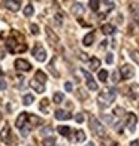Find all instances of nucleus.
Instances as JSON below:
<instances>
[{"label":"nucleus","instance_id":"1","mask_svg":"<svg viewBox=\"0 0 139 146\" xmlns=\"http://www.w3.org/2000/svg\"><path fill=\"white\" fill-rule=\"evenodd\" d=\"M117 97V90L115 88H105L100 94L97 97V102H99V106L100 108H108V106L115 100Z\"/></svg>","mask_w":139,"mask_h":146},{"label":"nucleus","instance_id":"2","mask_svg":"<svg viewBox=\"0 0 139 146\" xmlns=\"http://www.w3.org/2000/svg\"><path fill=\"white\" fill-rule=\"evenodd\" d=\"M90 128L97 137H103L105 136V127L102 125V122L99 121L97 118H90Z\"/></svg>","mask_w":139,"mask_h":146},{"label":"nucleus","instance_id":"3","mask_svg":"<svg viewBox=\"0 0 139 146\" xmlns=\"http://www.w3.org/2000/svg\"><path fill=\"white\" fill-rule=\"evenodd\" d=\"M120 73H121L123 79H130V78L135 76V69H133V66H130V64H124V66H121Z\"/></svg>","mask_w":139,"mask_h":146},{"label":"nucleus","instance_id":"4","mask_svg":"<svg viewBox=\"0 0 139 146\" xmlns=\"http://www.w3.org/2000/svg\"><path fill=\"white\" fill-rule=\"evenodd\" d=\"M33 57H35L37 61L42 63V61H45V60H46V51L42 48L41 45H36L35 49H33Z\"/></svg>","mask_w":139,"mask_h":146},{"label":"nucleus","instance_id":"5","mask_svg":"<svg viewBox=\"0 0 139 146\" xmlns=\"http://www.w3.org/2000/svg\"><path fill=\"white\" fill-rule=\"evenodd\" d=\"M15 69L23 70V72H29V70L31 69V64L27 61V60L18 58V60H15Z\"/></svg>","mask_w":139,"mask_h":146},{"label":"nucleus","instance_id":"6","mask_svg":"<svg viewBox=\"0 0 139 146\" xmlns=\"http://www.w3.org/2000/svg\"><path fill=\"white\" fill-rule=\"evenodd\" d=\"M136 122H138V116L135 115V113H129L127 115V121H126V127H129V130L133 133L135 131V125H136Z\"/></svg>","mask_w":139,"mask_h":146},{"label":"nucleus","instance_id":"7","mask_svg":"<svg viewBox=\"0 0 139 146\" xmlns=\"http://www.w3.org/2000/svg\"><path fill=\"white\" fill-rule=\"evenodd\" d=\"M54 115H55V119H58V121H69L72 118V115L67 110H55Z\"/></svg>","mask_w":139,"mask_h":146},{"label":"nucleus","instance_id":"8","mask_svg":"<svg viewBox=\"0 0 139 146\" xmlns=\"http://www.w3.org/2000/svg\"><path fill=\"white\" fill-rule=\"evenodd\" d=\"M9 137H12V134H11V128L8 127V125H6V127L2 130V133H0V139H2V142L8 143V145H11Z\"/></svg>","mask_w":139,"mask_h":146},{"label":"nucleus","instance_id":"9","mask_svg":"<svg viewBox=\"0 0 139 146\" xmlns=\"http://www.w3.org/2000/svg\"><path fill=\"white\" fill-rule=\"evenodd\" d=\"M3 5L9 11H12V12L19 11V6H21V3H19V2H14V0H6V2H3Z\"/></svg>","mask_w":139,"mask_h":146},{"label":"nucleus","instance_id":"10","mask_svg":"<svg viewBox=\"0 0 139 146\" xmlns=\"http://www.w3.org/2000/svg\"><path fill=\"white\" fill-rule=\"evenodd\" d=\"M27 116L29 113H25V112H23V113H19V116L17 118V121H15V125H17V128L21 130L24 125H25V121H27Z\"/></svg>","mask_w":139,"mask_h":146},{"label":"nucleus","instance_id":"11","mask_svg":"<svg viewBox=\"0 0 139 146\" xmlns=\"http://www.w3.org/2000/svg\"><path fill=\"white\" fill-rule=\"evenodd\" d=\"M30 87L35 90L36 92H43L45 91V87H43V84H41V82H37L36 79H31L30 81Z\"/></svg>","mask_w":139,"mask_h":146},{"label":"nucleus","instance_id":"12","mask_svg":"<svg viewBox=\"0 0 139 146\" xmlns=\"http://www.w3.org/2000/svg\"><path fill=\"white\" fill-rule=\"evenodd\" d=\"M72 12H74L75 17H81L84 14V6L82 3H74V6H72Z\"/></svg>","mask_w":139,"mask_h":146},{"label":"nucleus","instance_id":"13","mask_svg":"<svg viewBox=\"0 0 139 146\" xmlns=\"http://www.w3.org/2000/svg\"><path fill=\"white\" fill-rule=\"evenodd\" d=\"M45 31H46V36H48V39H49V42H51V43H57V42H58V36H57L49 27H46Z\"/></svg>","mask_w":139,"mask_h":146},{"label":"nucleus","instance_id":"14","mask_svg":"<svg viewBox=\"0 0 139 146\" xmlns=\"http://www.w3.org/2000/svg\"><path fill=\"white\" fill-rule=\"evenodd\" d=\"M93 40H94V33H87V35L84 36V39H82V43H84V46H90L91 43H93Z\"/></svg>","mask_w":139,"mask_h":146},{"label":"nucleus","instance_id":"15","mask_svg":"<svg viewBox=\"0 0 139 146\" xmlns=\"http://www.w3.org/2000/svg\"><path fill=\"white\" fill-rule=\"evenodd\" d=\"M17 43H18V42L14 40V39L11 37V39H8V40H6V48H8L11 52H15V51H17Z\"/></svg>","mask_w":139,"mask_h":146},{"label":"nucleus","instance_id":"16","mask_svg":"<svg viewBox=\"0 0 139 146\" xmlns=\"http://www.w3.org/2000/svg\"><path fill=\"white\" fill-rule=\"evenodd\" d=\"M102 31L105 33V35H112V33L115 31V27L111 24H103L102 25Z\"/></svg>","mask_w":139,"mask_h":146},{"label":"nucleus","instance_id":"17","mask_svg":"<svg viewBox=\"0 0 139 146\" xmlns=\"http://www.w3.org/2000/svg\"><path fill=\"white\" fill-rule=\"evenodd\" d=\"M130 96H132V98H138V96H139V85L138 84H133L130 87Z\"/></svg>","mask_w":139,"mask_h":146},{"label":"nucleus","instance_id":"18","mask_svg":"<svg viewBox=\"0 0 139 146\" xmlns=\"http://www.w3.org/2000/svg\"><path fill=\"white\" fill-rule=\"evenodd\" d=\"M27 119L31 122V125L35 127V125H39V124H42V119L39 118V116H35V115H29L27 116Z\"/></svg>","mask_w":139,"mask_h":146},{"label":"nucleus","instance_id":"19","mask_svg":"<svg viewBox=\"0 0 139 146\" xmlns=\"http://www.w3.org/2000/svg\"><path fill=\"white\" fill-rule=\"evenodd\" d=\"M36 81L41 82V84H45L46 82V75H45L42 70H37L36 72Z\"/></svg>","mask_w":139,"mask_h":146},{"label":"nucleus","instance_id":"20","mask_svg":"<svg viewBox=\"0 0 139 146\" xmlns=\"http://www.w3.org/2000/svg\"><path fill=\"white\" fill-rule=\"evenodd\" d=\"M100 66V60L99 58H91L90 60V70H97Z\"/></svg>","mask_w":139,"mask_h":146},{"label":"nucleus","instance_id":"21","mask_svg":"<svg viewBox=\"0 0 139 146\" xmlns=\"http://www.w3.org/2000/svg\"><path fill=\"white\" fill-rule=\"evenodd\" d=\"M102 119L105 122H106L108 125H114V116H112L111 113H103L102 115Z\"/></svg>","mask_w":139,"mask_h":146},{"label":"nucleus","instance_id":"22","mask_svg":"<svg viewBox=\"0 0 139 146\" xmlns=\"http://www.w3.org/2000/svg\"><path fill=\"white\" fill-rule=\"evenodd\" d=\"M42 143H43V146H54L55 145V137H52V136L45 137Z\"/></svg>","mask_w":139,"mask_h":146},{"label":"nucleus","instance_id":"23","mask_svg":"<svg viewBox=\"0 0 139 146\" xmlns=\"http://www.w3.org/2000/svg\"><path fill=\"white\" fill-rule=\"evenodd\" d=\"M52 100H54V103L60 104V103L64 100V96H63V92H54V97H52Z\"/></svg>","mask_w":139,"mask_h":146},{"label":"nucleus","instance_id":"24","mask_svg":"<svg viewBox=\"0 0 139 146\" xmlns=\"http://www.w3.org/2000/svg\"><path fill=\"white\" fill-rule=\"evenodd\" d=\"M57 130H58V133H60L61 136H69V133H70V128L67 127V125H60Z\"/></svg>","mask_w":139,"mask_h":146},{"label":"nucleus","instance_id":"25","mask_svg":"<svg viewBox=\"0 0 139 146\" xmlns=\"http://www.w3.org/2000/svg\"><path fill=\"white\" fill-rule=\"evenodd\" d=\"M33 102H35V97H33L31 94H25V96L23 97V103H24L25 106H29V104H31Z\"/></svg>","mask_w":139,"mask_h":146},{"label":"nucleus","instance_id":"26","mask_svg":"<svg viewBox=\"0 0 139 146\" xmlns=\"http://www.w3.org/2000/svg\"><path fill=\"white\" fill-rule=\"evenodd\" d=\"M130 9H132V15H133V18L139 23V6H138V5H133Z\"/></svg>","mask_w":139,"mask_h":146},{"label":"nucleus","instance_id":"27","mask_svg":"<svg viewBox=\"0 0 139 146\" xmlns=\"http://www.w3.org/2000/svg\"><path fill=\"white\" fill-rule=\"evenodd\" d=\"M52 131H54V130H52V127H49V125H48V127H43L42 130H41V134L43 136V137H46V136H51L52 134Z\"/></svg>","mask_w":139,"mask_h":146},{"label":"nucleus","instance_id":"28","mask_svg":"<svg viewBox=\"0 0 139 146\" xmlns=\"http://www.w3.org/2000/svg\"><path fill=\"white\" fill-rule=\"evenodd\" d=\"M124 113H126V112H124V109H123V108H115V109H114V112H112V116L121 118Z\"/></svg>","mask_w":139,"mask_h":146},{"label":"nucleus","instance_id":"29","mask_svg":"<svg viewBox=\"0 0 139 146\" xmlns=\"http://www.w3.org/2000/svg\"><path fill=\"white\" fill-rule=\"evenodd\" d=\"M33 12H35V9H33L31 3L27 5V6L24 8V15H25V17H31V15H33Z\"/></svg>","mask_w":139,"mask_h":146},{"label":"nucleus","instance_id":"30","mask_svg":"<svg viewBox=\"0 0 139 146\" xmlns=\"http://www.w3.org/2000/svg\"><path fill=\"white\" fill-rule=\"evenodd\" d=\"M84 140H85V133H84L82 130H78V131H76V142L81 143V142H84Z\"/></svg>","mask_w":139,"mask_h":146},{"label":"nucleus","instance_id":"31","mask_svg":"<svg viewBox=\"0 0 139 146\" xmlns=\"http://www.w3.org/2000/svg\"><path fill=\"white\" fill-rule=\"evenodd\" d=\"M87 88H88V90H91V91L99 90V88H97V84H96L94 79H93V81H87Z\"/></svg>","mask_w":139,"mask_h":146},{"label":"nucleus","instance_id":"32","mask_svg":"<svg viewBox=\"0 0 139 146\" xmlns=\"http://www.w3.org/2000/svg\"><path fill=\"white\" fill-rule=\"evenodd\" d=\"M130 58L133 60L136 64H139V51H132L130 52Z\"/></svg>","mask_w":139,"mask_h":146},{"label":"nucleus","instance_id":"33","mask_svg":"<svg viewBox=\"0 0 139 146\" xmlns=\"http://www.w3.org/2000/svg\"><path fill=\"white\" fill-rule=\"evenodd\" d=\"M90 9L91 11H97L99 9V5H100V2H97V0H90Z\"/></svg>","mask_w":139,"mask_h":146},{"label":"nucleus","instance_id":"34","mask_svg":"<svg viewBox=\"0 0 139 146\" xmlns=\"http://www.w3.org/2000/svg\"><path fill=\"white\" fill-rule=\"evenodd\" d=\"M99 79H100L102 82H106V79H108V72H106V70H100V72H99Z\"/></svg>","mask_w":139,"mask_h":146},{"label":"nucleus","instance_id":"35","mask_svg":"<svg viewBox=\"0 0 139 146\" xmlns=\"http://www.w3.org/2000/svg\"><path fill=\"white\" fill-rule=\"evenodd\" d=\"M54 63H55V58H52V61L49 63V66H48V67H49V70L52 72V75H54V76H57L58 78V72L54 69Z\"/></svg>","mask_w":139,"mask_h":146},{"label":"nucleus","instance_id":"36","mask_svg":"<svg viewBox=\"0 0 139 146\" xmlns=\"http://www.w3.org/2000/svg\"><path fill=\"white\" fill-rule=\"evenodd\" d=\"M39 108H41L42 112H46V109H48V100H46V98L41 100V106H39Z\"/></svg>","mask_w":139,"mask_h":146},{"label":"nucleus","instance_id":"37","mask_svg":"<svg viewBox=\"0 0 139 146\" xmlns=\"http://www.w3.org/2000/svg\"><path fill=\"white\" fill-rule=\"evenodd\" d=\"M81 73L85 76V79H87V81H93V76L90 75V72H87V70H84V69H82V70H81Z\"/></svg>","mask_w":139,"mask_h":146},{"label":"nucleus","instance_id":"38","mask_svg":"<svg viewBox=\"0 0 139 146\" xmlns=\"http://www.w3.org/2000/svg\"><path fill=\"white\" fill-rule=\"evenodd\" d=\"M112 81H114V82L120 81V73H118V70H115L114 73H112Z\"/></svg>","mask_w":139,"mask_h":146},{"label":"nucleus","instance_id":"39","mask_svg":"<svg viewBox=\"0 0 139 146\" xmlns=\"http://www.w3.org/2000/svg\"><path fill=\"white\" fill-rule=\"evenodd\" d=\"M30 30H31L33 35H37V33H39V27H37V24H31V25H30Z\"/></svg>","mask_w":139,"mask_h":146},{"label":"nucleus","instance_id":"40","mask_svg":"<svg viewBox=\"0 0 139 146\" xmlns=\"http://www.w3.org/2000/svg\"><path fill=\"white\" fill-rule=\"evenodd\" d=\"M55 23H57L58 25L63 24V15H61V14H57V15H55Z\"/></svg>","mask_w":139,"mask_h":146},{"label":"nucleus","instance_id":"41","mask_svg":"<svg viewBox=\"0 0 139 146\" xmlns=\"http://www.w3.org/2000/svg\"><path fill=\"white\" fill-rule=\"evenodd\" d=\"M29 133H30V127H25V125H24V127L21 128V134L25 137V136H27L29 134Z\"/></svg>","mask_w":139,"mask_h":146},{"label":"nucleus","instance_id":"42","mask_svg":"<svg viewBox=\"0 0 139 146\" xmlns=\"http://www.w3.org/2000/svg\"><path fill=\"white\" fill-rule=\"evenodd\" d=\"M75 121H76V122H79V124H81V122L84 121V115H82V113H78V115L75 116Z\"/></svg>","mask_w":139,"mask_h":146},{"label":"nucleus","instance_id":"43","mask_svg":"<svg viewBox=\"0 0 139 146\" xmlns=\"http://www.w3.org/2000/svg\"><path fill=\"white\" fill-rule=\"evenodd\" d=\"M6 87H8V85H6V81L0 79V91H5V90H6Z\"/></svg>","mask_w":139,"mask_h":146},{"label":"nucleus","instance_id":"44","mask_svg":"<svg viewBox=\"0 0 139 146\" xmlns=\"http://www.w3.org/2000/svg\"><path fill=\"white\" fill-rule=\"evenodd\" d=\"M79 58L84 60V61H87V60H90V58H88V55L85 54V52H79Z\"/></svg>","mask_w":139,"mask_h":146},{"label":"nucleus","instance_id":"45","mask_svg":"<svg viewBox=\"0 0 139 146\" xmlns=\"http://www.w3.org/2000/svg\"><path fill=\"white\" fill-rule=\"evenodd\" d=\"M64 88H66V91H72V82H66Z\"/></svg>","mask_w":139,"mask_h":146},{"label":"nucleus","instance_id":"46","mask_svg":"<svg viewBox=\"0 0 139 146\" xmlns=\"http://www.w3.org/2000/svg\"><path fill=\"white\" fill-rule=\"evenodd\" d=\"M112 60H114L112 54H108V55H106V63H108V64H112Z\"/></svg>","mask_w":139,"mask_h":146},{"label":"nucleus","instance_id":"47","mask_svg":"<svg viewBox=\"0 0 139 146\" xmlns=\"http://www.w3.org/2000/svg\"><path fill=\"white\" fill-rule=\"evenodd\" d=\"M130 146H139V140H133V142H130Z\"/></svg>","mask_w":139,"mask_h":146},{"label":"nucleus","instance_id":"48","mask_svg":"<svg viewBox=\"0 0 139 146\" xmlns=\"http://www.w3.org/2000/svg\"><path fill=\"white\" fill-rule=\"evenodd\" d=\"M106 42H108V40H103V42H102V48H105V46H106V45H108Z\"/></svg>","mask_w":139,"mask_h":146},{"label":"nucleus","instance_id":"49","mask_svg":"<svg viewBox=\"0 0 139 146\" xmlns=\"http://www.w3.org/2000/svg\"><path fill=\"white\" fill-rule=\"evenodd\" d=\"M87 146H96V145L93 143V142H90V143H87Z\"/></svg>","mask_w":139,"mask_h":146},{"label":"nucleus","instance_id":"50","mask_svg":"<svg viewBox=\"0 0 139 146\" xmlns=\"http://www.w3.org/2000/svg\"><path fill=\"white\" fill-rule=\"evenodd\" d=\"M114 146H120V145H117V143H115V145H114Z\"/></svg>","mask_w":139,"mask_h":146}]
</instances>
